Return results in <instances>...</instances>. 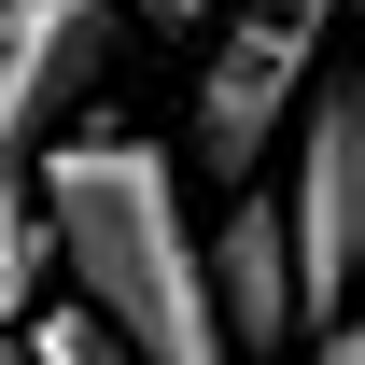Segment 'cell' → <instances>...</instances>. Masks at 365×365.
Returning a JSON list of instances; mask_svg holds the SVG:
<instances>
[{"label": "cell", "mask_w": 365, "mask_h": 365, "mask_svg": "<svg viewBox=\"0 0 365 365\" xmlns=\"http://www.w3.org/2000/svg\"><path fill=\"white\" fill-rule=\"evenodd\" d=\"M14 351H29V365H140V351H127V337H98V323H85V309H71V295H43V309L14 323Z\"/></svg>", "instance_id": "52a82bcc"}, {"label": "cell", "mask_w": 365, "mask_h": 365, "mask_svg": "<svg viewBox=\"0 0 365 365\" xmlns=\"http://www.w3.org/2000/svg\"><path fill=\"white\" fill-rule=\"evenodd\" d=\"M140 14H155V29H182V14H211V0H140Z\"/></svg>", "instance_id": "9c48e42d"}, {"label": "cell", "mask_w": 365, "mask_h": 365, "mask_svg": "<svg viewBox=\"0 0 365 365\" xmlns=\"http://www.w3.org/2000/svg\"><path fill=\"white\" fill-rule=\"evenodd\" d=\"M43 239L56 295L127 337L140 365H239L211 323V267H197V211H182V155L140 127H71L43 155Z\"/></svg>", "instance_id": "6da1fadb"}, {"label": "cell", "mask_w": 365, "mask_h": 365, "mask_svg": "<svg viewBox=\"0 0 365 365\" xmlns=\"http://www.w3.org/2000/svg\"><path fill=\"white\" fill-rule=\"evenodd\" d=\"M309 365H365V309L337 323V337H309Z\"/></svg>", "instance_id": "ba28073f"}, {"label": "cell", "mask_w": 365, "mask_h": 365, "mask_svg": "<svg viewBox=\"0 0 365 365\" xmlns=\"http://www.w3.org/2000/svg\"><path fill=\"white\" fill-rule=\"evenodd\" d=\"M197 267H211V323H225L239 365H267V351L309 337V323H295V239H281V197H267V182H239L225 211L197 225Z\"/></svg>", "instance_id": "5b68a950"}, {"label": "cell", "mask_w": 365, "mask_h": 365, "mask_svg": "<svg viewBox=\"0 0 365 365\" xmlns=\"http://www.w3.org/2000/svg\"><path fill=\"white\" fill-rule=\"evenodd\" d=\"M337 14H351V0H239L225 14V43H211V71H197V113H182V155L225 182V197L281 155V127H295V98H309Z\"/></svg>", "instance_id": "3957f363"}, {"label": "cell", "mask_w": 365, "mask_h": 365, "mask_svg": "<svg viewBox=\"0 0 365 365\" xmlns=\"http://www.w3.org/2000/svg\"><path fill=\"white\" fill-rule=\"evenodd\" d=\"M281 239H295V323L337 337L365 309V43L323 56L281 127Z\"/></svg>", "instance_id": "7a4b0ae2"}, {"label": "cell", "mask_w": 365, "mask_h": 365, "mask_svg": "<svg viewBox=\"0 0 365 365\" xmlns=\"http://www.w3.org/2000/svg\"><path fill=\"white\" fill-rule=\"evenodd\" d=\"M113 43H127L113 0H0V140L56 155L71 113L98 98V71H113Z\"/></svg>", "instance_id": "277c9868"}, {"label": "cell", "mask_w": 365, "mask_h": 365, "mask_svg": "<svg viewBox=\"0 0 365 365\" xmlns=\"http://www.w3.org/2000/svg\"><path fill=\"white\" fill-rule=\"evenodd\" d=\"M0 365H29V351H14V337H0Z\"/></svg>", "instance_id": "30bf717a"}, {"label": "cell", "mask_w": 365, "mask_h": 365, "mask_svg": "<svg viewBox=\"0 0 365 365\" xmlns=\"http://www.w3.org/2000/svg\"><path fill=\"white\" fill-rule=\"evenodd\" d=\"M56 295V239H43V155L0 140V337Z\"/></svg>", "instance_id": "8992f818"}]
</instances>
